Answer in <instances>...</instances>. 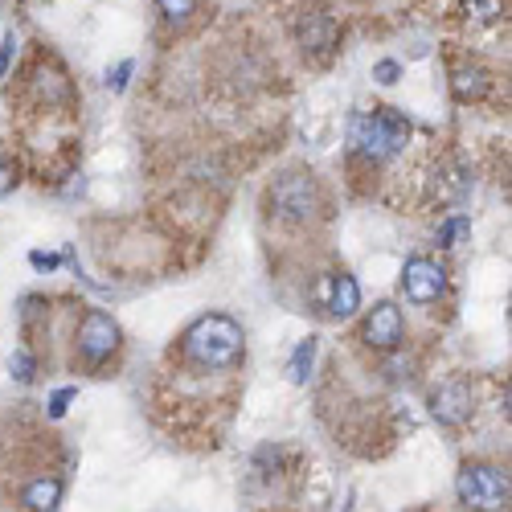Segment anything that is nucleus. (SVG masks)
<instances>
[{
	"label": "nucleus",
	"instance_id": "1",
	"mask_svg": "<svg viewBox=\"0 0 512 512\" xmlns=\"http://www.w3.org/2000/svg\"><path fill=\"white\" fill-rule=\"evenodd\" d=\"M181 353L197 365V369H238L242 353H246V336L242 324L230 316H201L185 336H181Z\"/></svg>",
	"mask_w": 512,
	"mask_h": 512
},
{
	"label": "nucleus",
	"instance_id": "2",
	"mask_svg": "<svg viewBox=\"0 0 512 512\" xmlns=\"http://www.w3.org/2000/svg\"><path fill=\"white\" fill-rule=\"evenodd\" d=\"M349 140H353L357 152H365L373 164H381V160H390V156H398V152L406 148L410 123H406V115H398L394 107H377V111L353 119Z\"/></svg>",
	"mask_w": 512,
	"mask_h": 512
},
{
	"label": "nucleus",
	"instance_id": "3",
	"mask_svg": "<svg viewBox=\"0 0 512 512\" xmlns=\"http://www.w3.org/2000/svg\"><path fill=\"white\" fill-rule=\"evenodd\" d=\"M455 492L467 508H488V512L508 508V476L500 472V467H488V463L463 467L459 480H455Z\"/></svg>",
	"mask_w": 512,
	"mask_h": 512
},
{
	"label": "nucleus",
	"instance_id": "4",
	"mask_svg": "<svg viewBox=\"0 0 512 512\" xmlns=\"http://www.w3.org/2000/svg\"><path fill=\"white\" fill-rule=\"evenodd\" d=\"M271 205H275L279 218H287V222H308L316 213V205H320L316 201V181L304 177V173L279 177L275 189H271Z\"/></svg>",
	"mask_w": 512,
	"mask_h": 512
},
{
	"label": "nucleus",
	"instance_id": "5",
	"mask_svg": "<svg viewBox=\"0 0 512 512\" xmlns=\"http://www.w3.org/2000/svg\"><path fill=\"white\" fill-rule=\"evenodd\" d=\"M119 349V324L107 312H87L78 324V353L91 369H99Z\"/></svg>",
	"mask_w": 512,
	"mask_h": 512
},
{
	"label": "nucleus",
	"instance_id": "6",
	"mask_svg": "<svg viewBox=\"0 0 512 512\" xmlns=\"http://www.w3.org/2000/svg\"><path fill=\"white\" fill-rule=\"evenodd\" d=\"M443 287H447V271L435 259H410L402 267V291L414 304H435L443 295Z\"/></svg>",
	"mask_w": 512,
	"mask_h": 512
},
{
	"label": "nucleus",
	"instance_id": "7",
	"mask_svg": "<svg viewBox=\"0 0 512 512\" xmlns=\"http://www.w3.org/2000/svg\"><path fill=\"white\" fill-rule=\"evenodd\" d=\"M402 332H406V324H402V312H398L394 304H377V308L369 312L365 328H361L365 345L377 349V353H394V349L402 345Z\"/></svg>",
	"mask_w": 512,
	"mask_h": 512
},
{
	"label": "nucleus",
	"instance_id": "8",
	"mask_svg": "<svg viewBox=\"0 0 512 512\" xmlns=\"http://www.w3.org/2000/svg\"><path fill=\"white\" fill-rule=\"evenodd\" d=\"M431 414L443 422V426H463L472 418V386L467 381H447L431 394Z\"/></svg>",
	"mask_w": 512,
	"mask_h": 512
},
{
	"label": "nucleus",
	"instance_id": "9",
	"mask_svg": "<svg viewBox=\"0 0 512 512\" xmlns=\"http://www.w3.org/2000/svg\"><path fill=\"white\" fill-rule=\"evenodd\" d=\"M324 308H328V316H336V320L357 316V308H361V287H357V279H353V275H345V271L332 275Z\"/></svg>",
	"mask_w": 512,
	"mask_h": 512
},
{
	"label": "nucleus",
	"instance_id": "10",
	"mask_svg": "<svg viewBox=\"0 0 512 512\" xmlns=\"http://www.w3.org/2000/svg\"><path fill=\"white\" fill-rule=\"evenodd\" d=\"M300 46L308 54H328L336 46V21L328 13H308L300 21Z\"/></svg>",
	"mask_w": 512,
	"mask_h": 512
},
{
	"label": "nucleus",
	"instance_id": "11",
	"mask_svg": "<svg viewBox=\"0 0 512 512\" xmlns=\"http://www.w3.org/2000/svg\"><path fill=\"white\" fill-rule=\"evenodd\" d=\"M451 87H455V99L472 103V99H484V95H488L492 78H488V70H480V66H463V70L451 74Z\"/></svg>",
	"mask_w": 512,
	"mask_h": 512
},
{
	"label": "nucleus",
	"instance_id": "12",
	"mask_svg": "<svg viewBox=\"0 0 512 512\" xmlns=\"http://www.w3.org/2000/svg\"><path fill=\"white\" fill-rule=\"evenodd\" d=\"M58 500H62V480H33V484H25L21 488V504L25 508H58Z\"/></svg>",
	"mask_w": 512,
	"mask_h": 512
},
{
	"label": "nucleus",
	"instance_id": "13",
	"mask_svg": "<svg viewBox=\"0 0 512 512\" xmlns=\"http://www.w3.org/2000/svg\"><path fill=\"white\" fill-rule=\"evenodd\" d=\"M312 361H316V340H300V345H295V353H291V369H287L295 386H304V381H308Z\"/></svg>",
	"mask_w": 512,
	"mask_h": 512
},
{
	"label": "nucleus",
	"instance_id": "14",
	"mask_svg": "<svg viewBox=\"0 0 512 512\" xmlns=\"http://www.w3.org/2000/svg\"><path fill=\"white\" fill-rule=\"evenodd\" d=\"M463 13L476 21H496L504 13V0H463Z\"/></svg>",
	"mask_w": 512,
	"mask_h": 512
},
{
	"label": "nucleus",
	"instance_id": "15",
	"mask_svg": "<svg viewBox=\"0 0 512 512\" xmlns=\"http://www.w3.org/2000/svg\"><path fill=\"white\" fill-rule=\"evenodd\" d=\"M156 5H160V13L173 21V25H189V17L197 13L193 0H156Z\"/></svg>",
	"mask_w": 512,
	"mask_h": 512
},
{
	"label": "nucleus",
	"instance_id": "16",
	"mask_svg": "<svg viewBox=\"0 0 512 512\" xmlns=\"http://www.w3.org/2000/svg\"><path fill=\"white\" fill-rule=\"evenodd\" d=\"M9 373L21 381V386H29V381H33V373H37V361H33V353H29V349H17V353L9 357Z\"/></svg>",
	"mask_w": 512,
	"mask_h": 512
},
{
	"label": "nucleus",
	"instance_id": "17",
	"mask_svg": "<svg viewBox=\"0 0 512 512\" xmlns=\"http://www.w3.org/2000/svg\"><path fill=\"white\" fill-rule=\"evenodd\" d=\"M463 234H467V218H451L439 226V246H455V238H463Z\"/></svg>",
	"mask_w": 512,
	"mask_h": 512
},
{
	"label": "nucleus",
	"instance_id": "18",
	"mask_svg": "<svg viewBox=\"0 0 512 512\" xmlns=\"http://www.w3.org/2000/svg\"><path fill=\"white\" fill-rule=\"evenodd\" d=\"M398 74H402V66H398V62H377V66H373V78L381 82V87H394Z\"/></svg>",
	"mask_w": 512,
	"mask_h": 512
},
{
	"label": "nucleus",
	"instance_id": "19",
	"mask_svg": "<svg viewBox=\"0 0 512 512\" xmlns=\"http://www.w3.org/2000/svg\"><path fill=\"white\" fill-rule=\"evenodd\" d=\"M74 398H78V390H70V386H66V390H58V394L50 398V418H62V414L70 410V402H74Z\"/></svg>",
	"mask_w": 512,
	"mask_h": 512
},
{
	"label": "nucleus",
	"instance_id": "20",
	"mask_svg": "<svg viewBox=\"0 0 512 512\" xmlns=\"http://www.w3.org/2000/svg\"><path fill=\"white\" fill-rule=\"evenodd\" d=\"M13 185H17V164L9 156H0V197H5Z\"/></svg>",
	"mask_w": 512,
	"mask_h": 512
},
{
	"label": "nucleus",
	"instance_id": "21",
	"mask_svg": "<svg viewBox=\"0 0 512 512\" xmlns=\"http://www.w3.org/2000/svg\"><path fill=\"white\" fill-rule=\"evenodd\" d=\"M13 54H17V37H13V33H5V41H0V78L9 74V62H13Z\"/></svg>",
	"mask_w": 512,
	"mask_h": 512
},
{
	"label": "nucleus",
	"instance_id": "22",
	"mask_svg": "<svg viewBox=\"0 0 512 512\" xmlns=\"http://www.w3.org/2000/svg\"><path fill=\"white\" fill-rule=\"evenodd\" d=\"M127 74H132V62H123V66L115 70V78H107V87H111V91H123V87H127Z\"/></svg>",
	"mask_w": 512,
	"mask_h": 512
},
{
	"label": "nucleus",
	"instance_id": "23",
	"mask_svg": "<svg viewBox=\"0 0 512 512\" xmlns=\"http://www.w3.org/2000/svg\"><path fill=\"white\" fill-rule=\"evenodd\" d=\"M33 267H58L54 254H33Z\"/></svg>",
	"mask_w": 512,
	"mask_h": 512
}]
</instances>
